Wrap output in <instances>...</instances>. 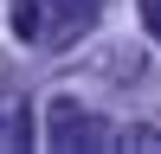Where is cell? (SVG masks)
Here are the masks:
<instances>
[{
	"label": "cell",
	"mask_w": 161,
	"mask_h": 154,
	"mask_svg": "<svg viewBox=\"0 0 161 154\" xmlns=\"http://www.w3.org/2000/svg\"><path fill=\"white\" fill-rule=\"evenodd\" d=\"M52 7L64 13V26H90V19L103 13V0H52Z\"/></svg>",
	"instance_id": "obj_4"
},
{
	"label": "cell",
	"mask_w": 161,
	"mask_h": 154,
	"mask_svg": "<svg viewBox=\"0 0 161 154\" xmlns=\"http://www.w3.org/2000/svg\"><path fill=\"white\" fill-rule=\"evenodd\" d=\"M39 19H45V13H39V0H13V32H19L26 45L39 38Z\"/></svg>",
	"instance_id": "obj_3"
},
{
	"label": "cell",
	"mask_w": 161,
	"mask_h": 154,
	"mask_svg": "<svg viewBox=\"0 0 161 154\" xmlns=\"http://www.w3.org/2000/svg\"><path fill=\"white\" fill-rule=\"evenodd\" d=\"M142 19H148V32L161 38V0H142Z\"/></svg>",
	"instance_id": "obj_5"
},
{
	"label": "cell",
	"mask_w": 161,
	"mask_h": 154,
	"mask_svg": "<svg viewBox=\"0 0 161 154\" xmlns=\"http://www.w3.org/2000/svg\"><path fill=\"white\" fill-rule=\"evenodd\" d=\"M110 141V128L97 122L90 109H77V96H52L45 103V148H103Z\"/></svg>",
	"instance_id": "obj_1"
},
{
	"label": "cell",
	"mask_w": 161,
	"mask_h": 154,
	"mask_svg": "<svg viewBox=\"0 0 161 154\" xmlns=\"http://www.w3.org/2000/svg\"><path fill=\"white\" fill-rule=\"evenodd\" d=\"M0 135H7L13 148H26V141H32V128H26V103H19V96L0 109Z\"/></svg>",
	"instance_id": "obj_2"
}]
</instances>
